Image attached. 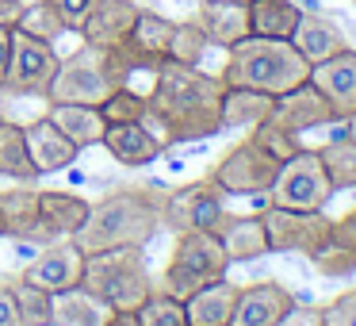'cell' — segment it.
Wrapping results in <instances>:
<instances>
[{
	"label": "cell",
	"instance_id": "obj_1",
	"mask_svg": "<svg viewBox=\"0 0 356 326\" xmlns=\"http://www.w3.org/2000/svg\"><path fill=\"white\" fill-rule=\"evenodd\" d=\"M222 93L226 81L218 73H203L200 65H180L165 62L149 81V119L157 127L165 146H180V142H200L215 139L222 131Z\"/></svg>",
	"mask_w": 356,
	"mask_h": 326
},
{
	"label": "cell",
	"instance_id": "obj_2",
	"mask_svg": "<svg viewBox=\"0 0 356 326\" xmlns=\"http://www.w3.org/2000/svg\"><path fill=\"white\" fill-rule=\"evenodd\" d=\"M161 200L165 192L154 185H127L111 188L108 196L88 208V219L73 242L85 254H100V249H119V246H142L154 242L161 231Z\"/></svg>",
	"mask_w": 356,
	"mask_h": 326
},
{
	"label": "cell",
	"instance_id": "obj_3",
	"mask_svg": "<svg viewBox=\"0 0 356 326\" xmlns=\"http://www.w3.org/2000/svg\"><path fill=\"white\" fill-rule=\"evenodd\" d=\"M218 77L238 88H257L268 96H284L295 85L310 81V62L291 47V39H261L245 35L226 50V65Z\"/></svg>",
	"mask_w": 356,
	"mask_h": 326
},
{
	"label": "cell",
	"instance_id": "obj_4",
	"mask_svg": "<svg viewBox=\"0 0 356 326\" xmlns=\"http://www.w3.org/2000/svg\"><path fill=\"white\" fill-rule=\"evenodd\" d=\"M81 288H85L92 300H100L108 311H138L142 303H146V295L154 292L146 249L142 246H119V249L85 254Z\"/></svg>",
	"mask_w": 356,
	"mask_h": 326
},
{
	"label": "cell",
	"instance_id": "obj_5",
	"mask_svg": "<svg viewBox=\"0 0 356 326\" xmlns=\"http://www.w3.org/2000/svg\"><path fill=\"white\" fill-rule=\"evenodd\" d=\"M131 85L123 73V65L115 62L111 50H96V47H81L70 58L58 62V73L50 81L47 104H96L100 108L115 88Z\"/></svg>",
	"mask_w": 356,
	"mask_h": 326
},
{
	"label": "cell",
	"instance_id": "obj_6",
	"mask_svg": "<svg viewBox=\"0 0 356 326\" xmlns=\"http://www.w3.org/2000/svg\"><path fill=\"white\" fill-rule=\"evenodd\" d=\"M230 272V257H226L222 242L211 231H188L177 234V246H172V257L165 265L161 288L177 300H188L192 292L215 284Z\"/></svg>",
	"mask_w": 356,
	"mask_h": 326
},
{
	"label": "cell",
	"instance_id": "obj_7",
	"mask_svg": "<svg viewBox=\"0 0 356 326\" xmlns=\"http://www.w3.org/2000/svg\"><path fill=\"white\" fill-rule=\"evenodd\" d=\"M207 177L226 196H268V188L280 177V162L264 146H257L253 139H245V142H234Z\"/></svg>",
	"mask_w": 356,
	"mask_h": 326
},
{
	"label": "cell",
	"instance_id": "obj_8",
	"mask_svg": "<svg viewBox=\"0 0 356 326\" xmlns=\"http://www.w3.org/2000/svg\"><path fill=\"white\" fill-rule=\"evenodd\" d=\"M330 200H333V185H330V173H325L318 150H302L291 162H284L276 185L268 188V203H276V208L322 211Z\"/></svg>",
	"mask_w": 356,
	"mask_h": 326
},
{
	"label": "cell",
	"instance_id": "obj_9",
	"mask_svg": "<svg viewBox=\"0 0 356 326\" xmlns=\"http://www.w3.org/2000/svg\"><path fill=\"white\" fill-rule=\"evenodd\" d=\"M264 234H268V254H302L310 257L333 231V219L322 211H295V208H276L264 203L261 211Z\"/></svg>",
	"mask_w": 356,
	"mask_h": 326
},
{
	"label": "cell",
	"instance_id": "obj_10",
	"mask_svg": "<svg viewBox=\"0 0 356 326\" xmlns=\"http://www.w3.org/2000/svg\"><path fill=\"white\" fill-rule=\"evenodd\" d=\"M226 215V192L211 177L192 180L184 188H172L161 200V226L172 234L188 231H215V223Z\"/></svg>",
	"mask_w": 356,
	"mask_h": 326
},
{
	"label": "cell",
	"instance_id": "obj_11",
	"mask_svg": "<svg viewBox=\"0 0 356 326\" xmlns=\"http://www.w3.org/2000/svg\"><path fill=\"white\" fill-rule=\"evenodd\" d=\"M58 50L54 42L31 39L24 31H12V62H8V77L0 85L4 96H42L47 100L50 81L58 73Z\"/></svg>",
	"mask_w": 356,
	"mask_h": 326
},
{
	"label": "cell",
	"instance_id": "obj_12",
	"mask_svg": "<svg viewBox=\"0 0 356 326\" xmlns=\"http://www.w3.org/2000/svg\"><path fill=\"white\" fill-rule=\"evenodd\" d=\"M172 27H177V20L161 16V12H149V8H142V12H138L131 39H127L123 47L111 50V54H115V62L123 65L127 81H131L134 73H149V77H154V73L161 70L165 62H169V39H172Z\"/></svg>",
	"mask_w": 356,
	"mask_h": 326
},
{
	"label": "cell",
	"instance_id": "obj_13",
	"mask_svg": "<svg viewBox=\"0 0 356 326\" xmlns=\"http://www.w3.org/2000/svg\"><path fill=\"white\" fill-rule=\"evenodd\" d=\"M81 272H85V249H81L73 238H54L24 265L19 277L58 295V292H65V288H77Z\"/></svg>",
	"mask_w": 356,
	"mask_h": 326
},
{
	"label": "cell",
	"instance_id": "obj_14",
	"mask_svg": "<svg viewBox=\"0 0 356 326\" xmlns=\"http://www.w3.org/2000/svg\"><path fill=\"white\" fill-rule=\"evenodd\" d=\"M138 4L134 0H92V8L85 12L77 35L85 47L96 50H115L131 39L134 31V20H138Z\"/></svg>",
	"mask_w": 356,
	"mask_h": 326
},
{
	"label": "cell",
	"instance_id": "obj_15",
	"mask_svg": "<svg viewBox=\"0 0 356 326\" xmlns=\"http://www.w3.org/2000/svg\"><path fill=\"white\" fill-rule=\"evenodd\" d=\"M295 292L284 288L280 280H261V284L238 288L230 326H280L295 311Z\"/></svg>",
	"mask_w": 356,
	"mask_h": 326
},
{
	"label": "cell",
	"instance_id": "obj_16",
	"mask_svg": "<svg viewBox=\"0 0 356 326\" xmlns=\"http://www.w3.org/2000/svg\"><path fill=\"white\" fill-rule=\"evenodd\" d=\"M268 123L284 127V131H291V134H302V131H314V127L337 123V111L330 108V100H325L310 81H302L291 93L276 96V104H272V111H268Z\"/></svg>",
	"mask_w": 356,
	"mask_h": 326
},
{
	"label": "cell",
	"instance_id": "obj_17",
	"mask_svg": "<svg viewBox=\"0 0 356 326\" xmlns=\"http://www.w3.org/2000/svg\"><path fill=\"white\" fill-rule=\"evenodd\" d=\"M88 208L92 203L81 200L73 192H58V188H39V226H35V238L39 246L54 238H73V234L85 226Z\"/></svg>",
	"mask_w": 356,
	"mask_h": 326
},
{
	"label": "cell",
	"instance_id": "obj_18",
	"mask_svg": "<svg viewBox=\"0 0 356 326\" xmlns=\"http://www.w3.org/2000/svg\"><path fill=\"white\" fill-rule=\"evenodd\" d=\"M310 85L330 100L337 119L356 116V50H341V54L325 58V62L310 65Z\"/></svg>",
	"mask_w": 356,
	"mask_h": 326
},
{
	"label": "cell",
	"instance_id": "obj_19",
	"mask_svg": "<svg viewBox=\"0 0 356 326\" xmlns=\"http://www.w3.org/2000/svg\"><path fill=\"white\" fill-rule=\"evenodd\" d=\"M104 150L115 157L123 169H142V165H154L165 154L161 134L149 123H108L104 131Z\"/></svg>",
	"mask_w": 356,
	"mask_h": 326
},
{
	"label": "cell",
	"instance_id": "obj_20",
	"mask_svg": "<svg viewBox=\"0 0 356 326\" xmlns=\"http://www.w3.org/2000/svg\"><path fill=\"white\" fill-rule=\"evenodd\" d=\"M291 47L299 50L310 65H318V62H325V58L348 50V39H345V31H341V24L333 16H325V12H318V8L314 12L302 8L299 27H295V35H291Z\"/></svg>",
	"mask_w": 356,
	"mask_h": 326
},
{
	"label": "cell",
	"instance_id": "obj_21",
	"mask_svg": "<svg viewBox=\"0 0 356 326\" xmlns=\"http://www.w3.org/2000/svg\"><path fill=\"white\" fill-rule=\"evenodd\" d=\"M27 150H31V162L35 169L47 177V173H62L70 169L73 162H77L81 146L70 139V134H62V127L50 123L47 116L35 119V123H27Z\"/></svg>",
	"mask_w": 356,
	"mask_h": 326
},
{
	"label": "cell",
	"instance_id": "obj_22",
	"mask_svg": "<svg viewBox=\"0 0 356 326\" xmlns=\"http://www.w3.org/2000/svg\"><path fill=\"white\" fill-rule=\"evenodd\" d=\"M211 234L222 242L230 265H245V261H257V257L268 254V234H264L261 215H230L226 211Z\"/></svg>",
	"mask_w": 356,
	"mask_h": 326
},
{
	"label": "cell",
	"instance_id": "obj_23",
	"mask_svg": "<svg viewBox=\"0 0 356 326\" xmlns=\"http://www.w3.org/2000/svg\"><path fill=\"white\" fill-rule=\"evenodd\" d=\"M195 24L203 27L211 47L230 50L234 42H241L249 35V12H245V4H230V0H200Z\"/></svg>",
	"mask_w": 356,
	"mask_h": 326
},
{
	"label": "cell",
	"instance_id": "obj_24",
	"mask_svg": "<svg viewBox=\"0 0 356 326\" xmlns=\"http://www.w3.org/2000/svg\"><path fill=\"white\" fill-rule=\"evenodd\" d=\"M39 226V188L19 180L16 188L0 192V238L31 242Z\"/></svg>",
	"mask_w": 356,
	"mask_h": 326
},
{
	"label": "cell",
	"instance_id": "obj_25",
	"mask_svg": "<svg viewBox=\"0 0 356 326\" xmlns=\"http://www.w3.org/2000/svg\"><path fill=\"white\" fill-rule=\"evenodd\" d=\"M47 119L62 127V134H70L81 150L88 146H100L104 142V131H108V119L96 104H50L47 108Z\"/></svg>",
	"mask_w": 356,
	"mask_h": 326
},
{
	"label": "cell",
	"instance_id": "obj_26",
	"mask_svg": "<svg viewBox=\"0 0 356 326\" xmlns=\"http://www.w3.org/2000/svg\"><path fill=\"white\" fill-rule=\"evenodd\" d=\"M234 303H238V284L230 280H215V284L200 288L184 300V311H188V323L192 326H230L234 318Z\"/></svg>",
	"mask_w": 356,
	"mask_h": 326
},
{
	"label": "cell",
	"instance_id": "obj_27",
	"mask_svg": "<svg viewBox=\"0 0 356 326\" xmlns=\"http://www.w3.org/2000/svg\"><path fill=\"white\" fill-rule=\"evenodd\" d=\"M276 96L268 93H257V88H238V85H226L222 93V131H253L261 119H268Z\"/></svg>",
	"mask_w": 356,
	"mask_h": 326
},
{
	"label": "cell",
	"instance_id": "obj_28",
	"mask_svg": "<svg viewBox=\"0 0 356 326\" xmlns=\"http://www.w3.org/2000/svg\"><path fill=\"white\" fill-rule=\"evenodd\" d=\"M245 12H249V35H261V39H291L302 16L295 0H249Z\"/></svg>",
	"mask_w": 356,
	"mask_h": 326
},
{
	"label": "cell",
	"instance_id": "obj_29",
	"mask_svg": "<svg viewBox=\"0 0 356 326\" xmlns=\"http://www.w3.org/2000/svg\"><path fill=\"white\" fill-rule=\"evenodd\" d=\"M0 177L27 180V185L42 177L31 162V150H27V127L12 123V119H0Z\"/></svg>",
	"mask_w": 356,
	"mask_h": 326
},
{
	"label": "cell",
	"instance_id": "obj_30",
	"mask_svg": "<svg viewBox=\"0 0 356 326\" xmlns=\"http://www.w3.org/2000/svg\"><path fill=\"white\" fill-rule=\"evenodd\" d=\"M111 311L100 300L85 292V288H65L54 295V326H104Z\"/></svg>",
	"mask_w": 356,
	"mask_h": 326
},
{
	"label": "cell",
	"instance_id": "obj_31",
	"mask_svg": "<svg viewBox=\"0 0 356 326\" xmlns=\"http://www.w3.org/2000/svg\"><path fill=\"white\" fill-rule=\"evenodd\" d=\"M16 300V311H19V323L24 326H54V292L31 284V280L16 277V280H4Z\"/></svg>",
	"mask_w": 356,
	"mask_h": 326
},
{
	"label": "cell",
	"instance_id": "obj_32",
	"mask_svg": "<svg viewBox=\"0 0 356 326\" xmlns=\"http://www.w3.org/2000/svg\"><path fill=\"white\" fill-rule=\"evenodd\" d=\"M310 265H314V272L325 277V280H345V277L356 272V246L345 238V234L330 231V238L310 254Z\"/></svg>",
	"mask_w": 356,
	"mask_h": 326
},
{
	"label": "cell",
	"instance_id": "obj_33",
	"mask_svg": "<svg viewBox=\"0 0 356 326\" xmlns=\"http://www.w3.org/2000/svg\"><path fill=\"white\" fill-rule=\"evenodd\" d=\"M318 157H322L325 173H330V185L333 192H341V188H356V139H330L322 150H318Z\"/></svg>",
	"mask_w": 356,
	"mask_h": 326
},
{
	"label": "cell",
	"instance_id": "obj_34",
	"mask_svg": "<svg viewBox=\"0 0 356 326\" xmlns=\"http://www.w3.org/2000/svg\"><path fill=\"white\" fill-rule=\"evenodd\" d=\"M16 31L31 35V39H42V42H58L70 27H65V20L58 16V8L50 4V0H35V4H27V8H24Z\"/></svg>",
	"mask_w": 356,
	"mask_h": 326
},
{
	"label": "cell",
	"instance_id": "obj_35",
	"mask_svg": "<svg viewBox=\"0 0 356 326\" xmlns=\"http://www.w3.org/2000/svg\"><path fill=\"white\" fill-rule=\"evenodd\" d=\"M138 323L142 326H192L188 323V311H184V300L169 295L165 288H154L146 295V303L138 307Z\"/></svg>",
	"mask_w": 356,
	"mask_h": 326
},
{
	"label": "cell",
	"instance_id": "obj_36",
	"mask_svg": "<svg viewBox=\"0 0 356 326\" xmlns=\"http://www.w3.org/2000/svg\"><path fill=\"white\" fill-rule=\"evenodd\" d=\"M207 50H211V39L203 35V27L195 24V20H184V24L172 27V39H169V62L200 65Z\"/></svg>",
	"mask_w": 356,
	"mask_h": 326
},
{
	"label": "cell",
	"instance_id": "obj_37",
	"mask_svg": "<svg viewBox=\"0 0 356 326\" xmlns=\"http://www.w3.org/2000/svg\"><path fill=\"white\" fill-rule=\"evenodd\" d=\"M100 111H104V119H108V123H146V119H149L146 96L134 93L131 85L115 88V93L100 104Z\"/></svg>",
	"mask_w": 356,
	"mask_h": 326
},
{
	"label": "cell",
	"instance_id": "obj_38",
	"mask_svg": "<svg viewBox=\"0 0 356 326\" xmlns=\"http://www.w3.org/2000/svg\"><path fill=\"white\" fill-rule=\"evenodd\" d=\"M249 139L257 142V146H264L272 157H276L280 165L284 162H291L295 154H302V142H299V134H291V131H284V127H276V123H268V119H261V123L249 131Z\"/></svg>",
	"mask_w": 356,
	"mask_h": 326
},
{
	"label": "cell",
	"instance_id": "obj_39",
	"mask_svg": "<svg viewBox=\"0 0 356 326\" xmlns=\"http://www.w3.org/2000/svg\"><path fill=\"white\" fill-rule=\"evenodd\" d=\"M322 326H356V288L322 307Z\"/></svg>",
	"mask_w": 356,
	"mask_h": 326
},
{
	"label": "cell",
	"instance_id": "obj_40",
	"mask_svg": "<svg viewBox=\"0 0 356 326\" xmlns=\"http://www.w3.org/2000/svg\"><path fill=\"white\" fill-rule=\"evenodd\" d=\"M50 4L58 8V16L65 20V27H70V31H77L81 20H85V12L92 8V0H50Z\"/></svg>",
	"mask_w": 356,
	"mask_h": 326
},
{
	"label": "cell",
	"instance_id": "obj_41",
	"mask_svg": "<svg viewBox=\"0 0 356 326\" xmlns=\"http://www.w3.org/2000/svg\"><path fill=\"white\" fill-rule=\"evenodd\" d=\"M280 326H322V307H299L295 303V311Z\"/></svg>",
	"mask_w": 356,
	"mask_h": 326
},
{
	"label": "cell",
	"instance_id": "obj_42",
	"mask_svg": "<svg viewBox=\"0 0 356 326\" xmlns=\"http://www.w3.org/2000/svg\"><path fill=\"white\" fill-rule=\"evenodd\" d=\"M0 326H24L19 323V311H16V300H12L4 280H0Z\"/></svg>",
	"mask_w": 356,
	"mask_h": 326
},
{
	"label": "cell",
	"instance_id": "obj_43",
	"mask_svg": "<svg viewBox=\"0 0 356 326\" xmlns=\"http://www.w3.org/2000/svg\"><path fill=\"white\" fill-rule=\"evenodd\" d=\"M24 8H27L24 0H0V27H12V31H16Z\"/></svg>",
	"mask_w": 356,
	"mask_h": 326
},
{
	"label": "cell",
	"instance_id": "obj_44",
	"mask_svg": "<svg viewBox=\"0 0 356 326\" xmlns=\"http://www.w3.org/2000/svg\"><path fill=\"white\" fill-rule=\"evenodd\" d=\"M8 62H12V27H0V85L8 77Z\"/></svg>",
	"mask_w": 356,
	"mask_h": 326
},
{
	"label": "cell",
	"instance_id": "obj_45",
	"mask_svg": "<svg viewBox=\"0 0 356 326\" xmlns=\"http://www.w3.org/2000/svg\"><path fill=\"white\" fill-rule=\"evenodd\" d=\"M333 231H337V234H345V238L356 246V208H353V211H345L341 219H333Z\"/></svg>",
	"mask_w": 356,
	"mask_h": 326
},
{
	"label": "cell",
	"instance_id": "obj_46",
	"mask_svg": "<svg viewBox=\"0 0 356 326\" xmlns=\"http://www.w3.org/2000/svg\"><path fill=\"white\" fill-rule=\"evenodd\" d=\"M104 326H142V323H138V311H111Z\"/></svg>",
	"mask_w": 356,
	"mask_h": 326
},
{
	"label": "cell",
	"instance_id": "obj_47",
	"mask_svg": "<svg viewBox=\"0 0 356 326\" xmlns=\"http://www.w3.org/2000/svg\"><path fill=\"white\" fill-rule=\"evenodd\" d=\"M341 123H345V134H348V139H356V116L341 119Z\"/></svg>",
	"mask_w": 356,
	"mask_h": 326
},
{
	"label": "cell",
	"instance_id": "obj_48",
	"mask_svg": "<svg viewBox=\"0 0 356 326\" xmlns=\"http://www.w3.org/2000/svg\"><path fill=\"white\" fill-rule=\"evenodd\" d=\"M230 4H249V0H230Z\"/></svg>",
	"mask_w": 356,
	"mask_h": 326
}]
</instances>
